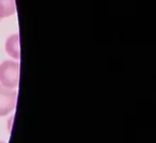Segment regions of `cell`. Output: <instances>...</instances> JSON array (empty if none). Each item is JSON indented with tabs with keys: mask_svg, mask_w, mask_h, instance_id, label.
<instances>
[{
	"mask_svg": "<svg viewBox=\"0 0 156 143\" xmlns=\"http://www.w3.org/2000/svg\"><path fill=\"white\" fill-rule=\"evenodd\" d=\"M20 66L18 61L7 59L0 64V85L16 89L19 85Z\"/></svg>",
	"mask_w": 156,
	"mask_h": 143,
	"instance_id": "cell-1",
	"label": "cell"
},
{
	"mask_svg": "<svg viewBox=\"0 0 156 143\" xmlns=\"http://www.w3.org/2000/svg\"><path fill=\"white\" fill-rule=\"evenodd\" d=\"M17 100L16 89L0 85V118L9 115L16 108Z\"/></svg>",
	"mask_w": 156,
	"mask_h": 143,
	"instance_id": "cell-2",
	"label": "cell"
},
{
	"mask_svg": "<svg viewBox=\"0 0 156 143\" xmlns=\"http://www.w3.org/2000/svg\"><path fill=\"white\" fill-rule=\"evenodd\" d=\"M5 53L13 59L19 61L20 59V37L18 33L11 34L7 37L5 43Z\"/></svg>",
	"mask_w": 156,
	"mask_h": 143,
	"instance_id": "cell-3",
	"label": "cell"
},
{
	"mask_svg": "<svg viewBox=\"0 0 156 143\" xmlns=\"http://www.w3.org/2000/svg\"><path fill=\"white\" fill-rule=\"evenodd\" d=\"M16 12V0H0V19L12 16Z\"/></svg>",
	"mask_w": 156,
	"mask_h": 143,
	"instance_id": "cell-4",
	"label": "cell"
},
{
	"mask_svg": "<svg viewBox=\"0 0 156 143\" xmlns=\"http://www.w3.org/2000/svg\"><path fill=\"white\" fill-rule=\"evenodd\" d=\"M0 20H1V19H0Z\"/></svg>",
	"mask_w": 156,
	"mask_h": 143,
	"instance_id": "cell-5",
	"label": "cell"
}]
</instances>
